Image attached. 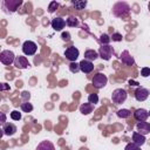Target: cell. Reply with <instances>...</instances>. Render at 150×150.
Wrapping results in <instances>:
<instances>
[{
	"label": "cell",
	"mask_w": 150,
	"mask_h": 150,
	"mask_svg": "<svg viewBox=\"0 0 150 150\" xmlns=\"http://www.w3.org/2000/svg\"><path fill=\"white\" fill-rule=\"evenodd\" d=\"M130 13V6L127 2H117L112 7V14L117 18H125Z\"/></svg>",
	"instance_id": "cell-1"
},
{
	"label": "cell",
	"mask_w": 150,
	"mask_h": 150,
	"mask_svg": "<svg viewBox=\"0 0 150 150\" xmlns=\"http://www.w3.org/2000/svg\"><path fill=\"white\" fill-rule=\"evenodd\" d=\"M22 5V0H5L2 2V8L6 13H14Z\"/></svg>",
	"instance_id": "cell-2"
},
{
	"label": "cell",
	"mask_w": 150,
	"mask_h": 150,
	"mask_svg": "<svg viewBox=\"0 0 150 150\" xmlns=\"http://www.w3.org/2000/svg\"><path fill=\"white\" fill-rule=\"evenodd\" d=\"M127 97H128V94H127V91H125L124 89H122V88L115 89V90L112 91V94H111V100H112V102H114L115 104H121V103L125 102Z\"/></svg>",
	"instance_id": "cell-3"
},
{
	"label": "cell",
	"mask_w": 150,
	"mask_h": 150,
	"mask_svg": "<svg viewBox=\"0 0 150 150\" xmlns=\"http://www.w3.org/2000/svg\"><path fill=\"white\" fill-rule=\"evenodd\" d=\"M14 60H15V55L12 50L5 49L0 53V62L4 63L5 66H9V64L14 63Z\"/></svg>",
	"instance_id": "cell-4"
},
{
	"label": "cell",
	"mask_w": 150,
	"mask_h": 150,
	"mask_svg": "<svg viewBox=\"0 0 150 150\" xmlns=\"http://www.w3.org/2000/svg\"><path fill=\"white\" fill-rule=\"evenodd\" d=\"M107 82H108V77L103 73H96L94 75V77H93V84L97 89L103 88L107 84Z\"/></svg>",
	"instance_id": "cell-5"
},
{
	"label": "cell",
	"mask_w": 150,
	"mask_h": 150,
	"mask_svg": "<svg viewBox=\"0 0 150 150\" xmlns=\"http://www.w3.org/2000/svg\"><path fill=\"white\" fill-rule=\"evenodd\" d=\"M36 50H38V46H36V43L34 41L27 40V41L23 42V45H22V52H23L25 55H28V56L29 55H34L36 53Z\"/></svg>",
	"instance_id": "cell-6"
},
{
	"label": "cell",
	"mask_w": 150,
	"mask_h": 150,
	"mask_svg": "<svg viewBox=\"0 0 150 150\" xmlns=\"http://www.w3.org/2000/svg\"><path fill=\"white\" fill-rule=\"evenodd\" d=\"M97 54H98V56H100L101 59L108 61V60L111 59V56H112V54H114V49H112V47H110L109 45H103L102 47H100Z\"/></svg>",
	"instance_id": "cell-7"
},
{
	"label": "cell",
	"mask_w": 150,
	"mask_h": 150,
	"mask_svg": "<svg viewBox=\"0 0 150 150\" xmlns=\"http://www.w3.org/2000/svg\"><path fill=\"white\" fill-rule=\"evenodd\" d=\"M79 55H80V52H79V49H77L76 47H74V46L68 47V48L64 50V56H66V59L69 60L70 62H75L76 59L79 57Z\"/></svg>",
	"instance_id": "cell-8"
},
{
	"label": "cell",
	"mask_w": 150,
	"mask_h": 150,
	"mask_svg": "<svg viewBox=\"0 0 150 150\" xmlns=\"http://www.w3.org/2000/svg\"><path fill=\"white\" fill-rule=\"evenodd\" d=\"M79 67H80V70L84 74H89L94 70V63L91 61H88L86 59H83L80 63H79Z\"/></svg>",
	"instance_id": "cell-9"
},
{
	"label": "cell",
	"mask_w": 150,
	"mask_h": 150,
	"mask_svg": "<svg viewBox=\"0 0 150 150\" xmlns=\"http://www.w3.org/2000/svg\"><path fill=\"white\" fill-rule=\"evenodd\" d=\"M149 97V90L146 88H143V87H139L135 90V98L138 101V102H143L145 101L146 98Z\"/></svg>",
	"instance_id": "cell-10"
},
{
	"label": "cell",
	"mask_w": 150,
	"mask_h": 150,
	"mask_svg": "<svg viewBox=\"0 0 150 150\" xmlns=\"http://www.w3.org/2000/svg\"><path fill=\"white\" fill-rule=\"evenodd\" d=\"M134 117L137 122H145L149 117V111L146 109H143V108H139L137 110H135L134 112Z\"/></svg>",
	"instance_id": "cell-11"
},
{
	"label": "cell",
	"mask_w": 150,
	"mask_h": 150,
	"mask_svg": "<svg viewBox=\"0 0 150 150\" xmlns=\"http://www.w3.org/2000/svg\"><path fill=\"white\" fill-rule=\"evenodd\" d=\"M14 66L19 69H26L29 67V62L27 60L26 56H15V60H14Z\"/></svg>",
	"instance_id": "cell-12"
},
{
	"label": "cell",
	"mask_w": 150,
	"mask_h": 150,
	"mask_svg": "<svg viewBox=\"0 0 150 150\" xmlns=\"http://www.w3.org/2000/svg\"><path fill=\"white\" fill-rule=\"evenodd\" d=\"M136 129H137L138 134L145 136L150 132V124L148 122H137L136 123Z\"/></svg>",
	"instance_id": "cell-13"
},
{
	"label": "cell",
	"mask_w": 150,
	"mask_h": 150,
	"mask_svg": "<svg viewBox=\"0 0 150 150\" xmlns=\"http://www.w3.org/2000/svg\"><path fill=\"white\" fill-rule=\"evenodd\" d=\"M50 25H52V28L54 29V30H62V28H64V26H66V21L62 19V18H54L53 20H52V22H50Z\"/></svg>",
	"instance_id": "cell-14"
},
{
	"label": "cell",
	"mask_w": 150,
	"mask_h": 150,
	"mask_svg": "<svg viewBox=\"0 0 150 150\" xmlns=\"http://www.w3.org/2000/svg\"><path fill=\"white\" fill-rule=\"evenodd\" d=\"M121 61H122V63H124V64H127V66H132L134 63H135V60H134V57L130 55V53L128 52V50H123L122 52V54H121Z\"/></svg>",
	"instance_id": "cell-15"
},
{
	"label": "cell",
	"mask_w": 150,
	"mask_h": 150,
	"mask_svg": "<svg viewBox=\"0 0 150 150\" xmlns=\"http://www.w3.org/2000/svg\"><path fill=\"white\" fill-rule=\"evenodd\" d=\"M2 130H4V134H5V135H7V136H13V135L18 131V128H16V125L13 124V123H5Z\"/></svg>",
	"instance_id": "cell-16"
},
{
	"label": "cell",
	"mask_w": 150,
	"mask_h": 150,
	"mask_svg": "<svg viewBox=\"0 0 150 150\" xmlns=\"http://www.w3.org/2000/svg\"><path fill=\"white\" fill-rule=\"evenodd\" d=\"M35 150H55V146H54V144L50 141L46 139V141L40 142Z\"/></svg>",
	"instance_id": "cell-17"
},
{
	"label": "cell",
	"mask_w": 150,
	"mask_h": 150,
	"mask_svg": "<svg viewBox=\"0 0 150 150\" xmlns=\"http://www.w3.org/2000/svg\"><path fill=\"white\" fill-rule=\"evenodd\" d=\"M145 141H146L145 136H143V135H141L138 132H134L132 134V143H135L136 145L141 146V145H143L145 143Z\"/></svg>",
	"instance_id": "cell-18"
},
{
	"label": "cell",
	"mask_w": 150,
	"mask_h": 150,
	"mask_svg": "<svg viewBox=\"0 0 150 150\" xmlns=\"http://www.w3.org/2000/svg\"><path fill=\"white\" fill-rule=\"evenodd\" d=\"M97 57H98V54H97V52L94 50V49H87V50L84 52V59L88 60V61H94V60H96Z\"/></svg>",
	"instance_id": "cell-19"
},
{
	"label": "cell",
	"mask_w": 150,
	"mask_h": 150,
	"mask_svg": "<svg viewBox=\"0 0 150 150\" xmlns=\"http://www.w3.org/2000/svg\"><path fill=\"white\" fill-rule=\"evenodd\" d=\"M93 109H94V105L90 104L89 102H88V103H83V104L80 105V111H81L83 115H88V114H90V112L93 111Z\"/></svg>",
	"instance_id": "cell-20"
},
{
	"label": "cell",
	"mask_w": 150,
	"mask_h": 150,
	"mask_svg": "<svg viewBox=\"0 0 150 150\" xmlns=\"http://www.w3.org/2000/svg\"><path fill=\"white\" fill-rule=\"evenodd\" d=\"M71 4L75 7V9H79V11L84 9V7L87 6V1H83V0H73Z\"/></svg>",
	"instance_id": "cell-21"
},
{
	"label": "cell",
	"mask_w": 150,
	"mask_h": 150,
	"mask_svg": "<svg viewBox=\"0 0 150 150\" xmlns=\"http://www.w3.org/2000/svg\"><path fill=\"white\" fill-rule=\"evenodd\" d=\"M66 25L69 26V27H76L79 25V19L75 18V16H69L67 20H66Z\"/></svg>",
	"instance_id": "cell-22"
},
{
	"label": "cell",
	"mask_w": 150,
	"mask_h": 150,
	"mask_svg": "<svg viewBox=\"0 0 150 150\" xmlns=\"http://www.w3.org/2000/svg\"><path fill=\"white\" fill-rule=\"evenodd\" d=\"M130 115H131V111L129 109H120L117 111V116L121 118H128Z\"/></svg>",
	"instance_id": "cell-23"
},
{
	"label": "cell",
	"mask_w": 150,
	"mask_h": 150,
	"mask_svg": "<svg viewBox=\"0 0 150 150\" xmlns=\"http://www.w3.org/2000/svg\"><path fill=\"white\" fill-rule=\"evenodd\" d=\"M21 110L23 112H30L33 110V105L29 102H22L21 103Z\"/></svg>",
	"instance_id": "cell-24"
},
{
	"label": "cell",
	"mask_w": 150,
	"mask_h": 150,
	"mask_svg": "<svg viewBox=\"0 0 150 150\" xmlns=\"http://www.w3.org/2000/svg\"><path fill=\"white\" fill-rule=\"evenodd\" d=\"M59 6H60V4H59L57 1H52V2H49L48 12H49V13H54V12L59 8Z\"/></svg>",
	"instance_id": "cell-25"
},
{
	"label": "cell",
	"mask_w": 150,
	"mask_h": 150,
	"mask_svg": "<svg viewBox=\"0 0 150 150\" xmlns=\"http://www.w3.org/2000/svg\"><path fill=\"white\" fill-rule=\"evenodd\" d=\"M88 102L90 104H93V105H95L96 103H98V96H97V94H90L88 96Z\"/></svg>",
	"instance_id": "cell-26"
},
{
	"label": "cell",
	"mask_w": 150,
	"mask_h": 150,
	"mask_svg": "<svg viewBox=\"0 0 150 150\" xmlns=\"http://www.w3.org/2000/svg\"><path fill=\"white\" fill-rule=\"evenodd\" d=\"M110 41H111V40H110V36H109L108 34H102V35L100 36V42L102 43V46H103V45H109Z\"/></svg>",
	"instance_id": "cell-27"
},
{
	"label": "cell",
	"mask_w": 150,
	"mask_h": 150,
	"mask_svg": "<svg viewBox=\"0 0 150 150\" xmlns=\"http://www.w3.org/2000/svg\"><path fill=\"white\" fill-rule=\"evenodd\" d=\"M69 70L71 71V73H79L80 71V67H79V63L77 62H70V64H69Z\"/></svg>",
	"instance_id": "cell-28"
},
{
	"label": "cell",
	"mask_w": 150,
	"mask_h": 150,
	"mask_svg": "<svg viewBox=\"0 0 150 150\" xmlns=\"http://www.w3.org/2000/svg\"><path fill=\"white\" fill-rule=\"evenodd\" d=\"M11 118L13 121H20L21 120V112H19L18 110H13L11 112Z\"/></svg>",
	"instance_id": "cell-29"
},
{
	"label": "cell",
	"mask_w": 150,
	"mask_h": 150,
	"mask_svg": "<svg viewBox=\"0 0 150 150\" xmlns=\"http://www.w3.org/2000/svg\"><path fill=\"white\" fill-rule=\"evenodd\" d=\"M124 150H141V146H138V145H136L135 143L130 142V143H128V144L125 145Z\"/></svg>",
	"instance_id": "cell-30"
},
{
	"label": "cell",
	"mask_w": 150,
	"mask_h": 150,
	"mask_svg": "<svg viewBox=\"0 0 150 150\" xmlns=\"http://www.w3.org/2000/svg\"><path fill=\"white\" fill-rule=\"evenodd\" d=\"M122 34H120V33H114L111 36H110V40H112V41H115V42H120V41H122Z\"/></svg>",
	"instance_id": "cell-31"
},
{
	"label": "cell",
	"mask_w": 150,
	"mask_h": 150,
	"mask_svg": "<svg viewBox=\"0 0 150 150\" xmlns=\"http://www.w3.org/2000/svg\"><path fill=\"white\" fill-rule=\"evenodd\" d=\"M141 75H142L143 77H148V76L150 75V68H149V67L142 68V69H141Z\"/></svg>",
	"instance_id": "cell-32"
},
{
	"label": "cell",
	"mask_w": 150,
	"mask_h": 150,
	"mask_svg": "<svg viewBox=\"0 0 150 150\" xmlns=\"http://www.w3.org/2000/svg\"><path fill=\"white\" fill-rule=\"evenodd\" d=\"M21 98L23 102H29V98H30V94L28 91H22L21 93Z\"/></svg>",
	"instance_id": "cell-33"
},
{
	"label": "cell",
	"mask_w": 150,
	"mask_h": 150,
	"mask_svg": "<svg viewBox=\"0 0 150 150\" xmlns=\"http://www.w3.org/2000/svg\"><path fill=\"white\" fill-rule=\"evenodd\" d=\"M61 39H62L63 41L68 42V41L70 40V33H69V32H62V34H61Z\"/></svg>",
	"instance_id": "cell-34"
},
{
	"label": "cell",
	"mask_w": 150,
	"mask_h": 150,
	"mask_svg": "<svg viewBox=\"0 0 150 150\" xmlns=\"http://www.w3.org/2000/svg\"><path fill=\"white\" fill-rule=\"evenodd\" d=\"M11 87L8 83H5V82H1L0 83V91H4V90H9Z\"/></svg>",
	"instance_id": "cell-35"
},
{
	"label": "cell",
	"mask_w": 150,
	"mask_h": 150,
	"mask_svg": "<svg viewBox=\"0 0 150 150\" xmlns=\"http://www.w3.org/2000/svg\"><path fill=\"white\" fill-rule=\"evenodd\" d=\"M6 118H7L6 114L0 111V125H2V124H5V123H6Z\"/></svg>",
	"instance_id": "cell-36"
},
{
	"label": "cell",
	"mask_w": 150,
	"mask_h": 150,
	"mask_svg": "<svg viewBox=\"0 0 150 150\" xmlns=\"http://www.w3.org/2000/svg\"><path fill=\"white\" fill-rule=\"evenodd\" d=\"M129 84H130V86H137L138 83H137L136 81H132V80H130V81H129Z\"/></svg>",
	"instance_id": "cell-37"
},
{
	"label": "cell",
	"mask_w": 150,
	"mask_h": 150,
	"mask_svg": "<svg viewBox=\"0 0 150 150\" xmlns=\"http://www.w3.org/2000/svg\"><path fill=\"white\" fill-rule=\"evenodd\" d=\"M4 135H5V134H4V130H2V128H0V138H1Z\"/></svg>",
	"instance_id": "cell-38"
}]
</instances>
